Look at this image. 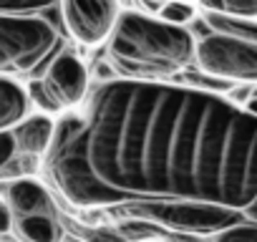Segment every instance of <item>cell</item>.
Instances as JSON below:
<instances>
[{
	"mask_svg": "<svg viewBox=\"0 0 257 242\" xmlns=\"http://www.w3.org/2000/svg\"><path fill=\"white\" fill-rule=\"evenodd\" d=\"M63 16L71 38L96 46L111 38L118 23V0H63Z\"/></svg>",
	"mask_w": 257,
	"mask_h": 242,
	"instance_id": "8992f818",
	"label": "cell"
},
{
	"mask_svg": "<svg viewBox=\"0 0 257 242\" xmlns=\"http://www.w3.org/2000/svg\"><path fill=\"white\" fill-rule=\"evenodd\" d=\"M214 242H257V224H237L214 237Z\"/></svg>",
	"mask_w": 257,
	"mask_h": 242,
	"instance_id": "5bb4252c",
	"label": "cell"
},
{
	"mask_svg": "<svg viewBox=\"0 0 257 242\" xmlns=\"http://www.w3.org/2000/svg\"><path fill=\"white\" fill-rule=\"evenodd\" d=\"M6 202L11 204L16 217H31V214H53L56 217V207H53L48 189L43 184H38L36 179H26V177L16 179L6 189Z\"/></svg>",
	"mask_w": 257,
	"mask_h": 242,
	"instance_id": "ba28073f",
	"label": "cell"
},
{
	"mask_svg": "<svg viewBox=\"0 0 257 242\" xmlns=\"http://www.w3.org/2000/svg\"><path fill=\"white\" fill-rule=\"evenodd\" d=\"M3 242H16V239H11V237H8V234H6V239H3Z\"/></svg>",
	"mask_w": 257,
	"mask_h": 242,
	"instance_id": "ffe728a7",
	"label": "cell"
},
{
	"mask_svg": "<svg viewBox=\"0 0 257 242\" xmlns=\"http://www.w3.org/2000/svg\"><path fill=\"white\" fill-rule=\"evenodd\" d=\"M46 174L81 209H212L257 224V116L162 81H103L61 116Z\"/></svg>",
	"mask_w": 257,
	"mask_h": 242,
	"instance_id": "6da1fadb",
	"label": "cell"
},
{
	"mask_svg": "<svg viewBox=\"0 0 257 242\" xmlns=\"http://www.w3.org/2000/svg\"><path fill=\"white\" fill-rule=\"evenodd\" d=\"M202 6L214 13L257 21V0H202Z\"/></svg>",
	"mask_w": 257,
	"mask_h": 242,
	"instance_id": "7c38bea8",
	"label": "cell"
},
{
	"mask_svg": "<svg viewBox=\"0 0 257 242\" xmlns=\"http://www.w3.org/2000/svg\"><path fill=\"white\" fill-rule=\"evenodd\" d=\"M194 56L197 41L187 28L134 11L121 13L108 41V58L128 81L172 76L189 66Z\"/></svg>",
	"mask_w": 257,
	"mask_h": 242,
	"instance_id": "7a4b0ae2",
	"label": "cell"
},
{
	"mask_svg": "<svg viewBox=\"0 0 257 242\" xmlns=\"http://www.w3.org/2000/svg\"><path fill=\"white\" fill-rule=\"evenodd\" d=\"M0 229H3V234H8V229H11V224H13V209H11V204L8 202H3V207H0Z\"/></svg>",
	"mask_w": 257,
	"mask_h": 242,
	"instance_id": "e0dca14e",
	"label": "cell"
},
{
	"mask_svg": "<svg viewBox=\"0 0 257 242\" xmlns=\"http://www.w3.org/2000/svg\"><path fill=\"white\" fill-rule=\"evenodd\" d=\"M159 21L184 28L189 21H194V6L192 3H182V0H167L164 8L159 11Z\"/></svg>",
	"mask_w": 257,
	"mask_h": 242,
	"instance_id": "4fadbf2b",
	"label": "cell"
},
{
	"mask_svg": "<svg viewBox=\"0 0 257 242\" xmlns=\"http://www.w3.org/2000/svg\"><path fill=\"white\" fill-rule=\"evenodd\" d=\"M182 3H189V0H182Z\"/></svg>",
	"mask_w": 257,
	"mask_h": 242,
	"instance_id": "44dd1931",
	"label": "cell"
},
{
	"mask_svg": "<svg viewBox=\"0 0 257 242\" xmlns=\"http://www.w3.org/2000/svg\"><path fill=\"white\" fill-rule=\"evenodd\" d=\"M16 227H18V234L26 242H58L61 239V224L56 222L53 214L18 217Z\"/></svg>",
	"mask_w": 257,
	"mask_h": 242,
	"instance_id": "30bf717a",
	"label": "cell"
},
{
	"mask_svg": "<svg viewBox=\"0 0 257 242\" xmlns=\"http://www.w3.org/2000/svg\"><path fill=\"white\" fill-rule=\"evenodd\" d=\"M18 154H21V152H18V142H16L13 132H11V129L3 132V134H0V167L11 164Z\"/></svg>",
	"mask_w": 257,
	"mask_h": 242,
	"instance_id": "9a60e30c",
	"label": "cell"
},
{
	"mask_svg": "<svg viewBox=\"0 0 257 242\" xmlns=\"http://www.w3.org/2000/svg\"><path fill=\"white\" fill-rule=\"evenodd\" d=\"M244 108H247V111H252V113L257 116V96H254V98H249V101L244 103Z\"/></svg>",
	"mask_w": 257,
	"mask_h": 242,
	"instance_id": "ac0fdd59",
	"label": "cell"
},
{
	"mask_svg": "<svg viewBox=\"0 0 257 242\" xmlns=\"http://www.w3.org/2000/svg\"><path fill=\"white\" fill-rule=\"evenodd\" d=\"M66 242H86V239H66Z\"/></svg>",
	"mask_w": 257,
	"mask_h": 242,
	"instance_id": "d6986e66",
	"label": "cell"
},
{
	"mask_svg": "<svg viewBox=\"0 0 257 242\" xmlns=\"http://www.w3.org/2000/svg\"><path fill=\"white\" fill-rule=\"evenodd\" d=\"M11 132L18 142V152L23 157L38 159V157H48V152L56 142L58 121H53L48 113H36V116H28L26 121H21Z\"/></svg>",
	"mask_w": 257,
	"mask_h": 242,
	"instance_id": "52a82bcc",
	"label": "cell"
},
{
	"mask_svg": "<svg viewBox=\"0 0 257 242\" xmlns=\"http://www.w3.org/2000/svg\"><path fill=\"white\" fill-rule=\"evenodd\" d=\"M88 71L83 61L71 53H61L48 66L46 76L31 83V98L46 113L78 106L88 98Z\"/></svg>",
	"mask_w": 257,
	"mask_h": 242,
	"instance_id": "5b68a950",
	"label": "cell"
},
{
	"mask_svg": "<svg viewBox=\"0 0 257 242\" xmlns=\"http://www.w3.org/2000/svg\"><path fill=\"white\" fill-rule=\"evenodd\" d=\"M86 242H123V237L113 232H86Z\"/></svg>",
	"mask_w": 257,
	"mask_h": 242,
	"instance_id": "2e32d148",
	"label": "cell"
},
{
	"mask_svg": "<svg viewBox=\"0 0 257 242\" xmlns=\"http://www.w3.org/2000/svg\"><path fill=\"white\" fill-rule=\"evenodd\" d=\"M28 103H31V93L16 83L11 76L0 78V127L3 132L16 129L21 121L28 118Z\"/></svg>",
	"mask_w": 257,
	"mask_h": 242,
	"instance_id": "9c48e42d",
	"label": "cell"
},
{
	"mask_svg": "<svg viewBox=\"0 0 257 242\" xmlns=\"http://www.w3.org/2000/svg\"><path fill=\"white\" fill-rule=\"evenodd\" d=\"M68 26L63 11L41 16H0V68L6 76L48 71L61 56Z\"/></svg>",
	"mask_w": 257,
	"mask_h": 242,
	"instance_id": "277c9868",
	"label": "cell"
},
{
	"mask_svg": "<svg viewBox=\"0 0 257 242\" xmlns=\"http://www.w3.org/2000/svg\"><path fill=\"white\" fill-rule=\"evenodd\" d=\"M63 11V0H0V16H41Z\"/></svg>",
	"mask_w": 257,
	"mask_h": 242,
	"instance_id": "8fae6325",
	"label": "cell"
},
{
	"mask_svg": "<svg viewBox=\"0 0 257 242\" xmlns=\"http://www.w3.org/2000/svg\"><path fill=\"white\" fill-rule=\"evenodd\" d=\"M194 63L224 83H257V21L207 11L199 23Z\"/></svg>",
	"mask_w": 257,
	"mask_h": 242,
	"instance_id": "3957f363",
	"label": "cell"
}]
</instances>
